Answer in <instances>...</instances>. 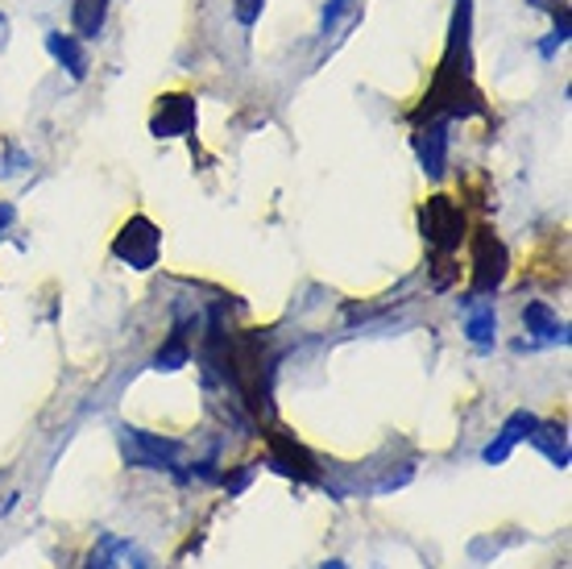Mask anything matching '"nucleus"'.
<instances>
[{"mask_svg": "<svg viewBox=\"0 0 572 569\" xmlns=\"http://www.w3.org/2000/svg\"><path fill=\"white\" fill-rule=\"evenodd\" d=\"M419 225H424L427 246H436L440 254H457L464 237V212L457 209L452 196H431L419 212Z\"/></svg>", "mask_w": 572, "mask_h": 569, "instance_id": "1", "label": "nucleus"}, {"mask_svg": "<svg viewBox=\"0 0 572 569\" xmlns=\"http://www.w3.org/2000/svg\"><path fill=\"white\" fill-rule=\"evenodd\" d=\"M158 249H162V233H158V225L146 221V216H133L130 225L116 233L112 258H121V263L133 266V270H149V266L158 263Z\"/></svg>", "mask_w": 572, "mask_h": 569, "instance_id": "2", "label": "nucleus"}, {"mask_svg": "<svg viewBox=\"0 0 572 569\" xmlns=\"http://www.w3.org/2000/svg\"><path fill=\"white\" fill-rule=\"evenodd\" d=\"M506 270H511V258H506V246L490 228H481L478 242H473V295H490L506 283Z\"/></svg>", "mask_w": 572, "mask_h": 569, "instance_id": "3", "label": "nucleus"}, {"mask_svg": "<svg viewBox=\"0 0 572 569\" xmlns=\"http://www.w3.org/2000/svg\"><path fill=\"white\" fill-rule=\"evenodd\" d=\"M121 445H125V457L142 470H175V457L183 454L179 440L154 437L146 428H121Z\"/></svg>", "mask_w": 572, "mask_h": 569, "instance_id": "4", "label": "nucleus"}, {"mask_svg": "<svg viewBox=\"0 0 572 569\" xmlns=\"http://www.w3.org/2000/svg\"><path fill=\"white\" fill-rule=\"evenodd\" d=\"M195 100L191 96H162V104H158V113L149 121V130L154 137H183V133L195 130Z\"/></svg>", "mask_w": 572, "mask_h": 569, "instance_id": "5", "label": "nucleus"}, {"mask_svg": "<svg viewBox=\"0 0 572 569\" xmlns=\"http://www.w3.org/2000/svg\"><path fill=\"white\" fill-rule=\"evenodd\" d=\"M415 150H419V163H424V171L431 179H440L448 171V121L436 116V121H427L419 137H415Z\"/></svg>", "mask_w": 572, "mask_h": 569, "instance_id": "6", "label": "nucleus"}, {"mask_svg": "<svg viewBox=\"0 0 572 569\" xmlns=\"http://www.w3.org/2000/svg\"><path fill=\"white\" fill-rule=\"evenodd\" d=\"M46 55L55 58L71 79H88V51H83V42L75 38V34L51 30V34H46Z\"/></svg>", "mask_w": 572, "mask_h": 569, "instance_id": "7", "label": "nucleus"}, {"mask_svg": "<svg viewBox=\"0 0 572 569\" xmlns=\"http://www.w3.org/2000/svg\"><path fill=\"white\" fill-rule=\"evenodd\" d=\"M531 428H536V416H531V412H515V416L502 424L498 440L481 449V461H485V466H502V461L511 457V449H515L518 440H527V433H531Z\"/></svg>", "mask_w": 572, "mask_h": 569, "instance_id": "8", "label": "nucleus"}, {"mask_svg": "<svg viewBox=\"0 0 572 569\" xmlns=\"http://www.w3.org/2000/svg\"><path fill=\"white\" fill-rule=\"evenodd\" d=\"M112 0H71V30L79 42H92L104 34Z\"/></svg>", "mask_w": 572, "mask_h": 569, "instance_id": "9", "label": "nucleus"}, {"mask_svg": "<svg viewBox=\"0 0 572 569\" xmlns=\"http://www.w3.org/2000/svg\"><path fill=\"white\" fill-rule=\"evenodd\" d=\"M464 308H469L464 337L478 345L481 354H490L494 342H498V312H494V304H473V300H464Z\"/></svg>", "mask_w": 572, "mask_h": 569, "instance_id": "10", "label": "nucleus"}, {"mask_svg": "<svg viewBox=\"0 0 572 569\" xmlns=\"http://www.w3.org/2000/svg\"><path fill=\"white\" fill-rule=\"evenodd\" d=\"M523 324H527V333H536L539 342H569V324L556 321V312L548 304H527L523 308Z\"/></svg>", "mask_w": 572, "mask_h": 569, "instance_id": "11", "label": "nucleus"}, {"mask_svg": "<svg viewBox=\"0 0 572 569\" xmlns=\"http://www.w3.org/2000/svg\"><path fill=\"white\" fill-rule=\"evenodd\" d=\"M270 445H274V457H270V466H274V470H282V475H295V478H307V482H312V478H315L312 457L303 454L295 440L274 437Z\"/></svg>", "mask_w": 572, "mask_h": 569, "instance_id": "12", "label": "nucleus"}, {"mask_svg": "<svg viewBox=\"0 0 572 569\" xmlns=\"http://www.w3.org/2000/svg\"><path fill=\"white\" fill-rule=\"evenodd\" d=\"M527 440L536 445L539 454H548L552 466H560V470L569 466V437H564V428H556V424H539L536 420V428L527 433Z\"/></svg>", "mask_w": 572, "mask_h": 569, "instance_id": "13", "label": "nucleus"}, {"mask_svg": "<svg viewBox=\"0 0 572 569\" xmlns=\"http://www.w3.org/2000/svg\"><path fill=\"white\" fill-rule=\"evenodd\" d=\"M191 361V349H187V342L175 333L162 349H158V358H154V370H179V366H187Z\"/></svg>", "mask_w": 572, "mask_h": 569, "instance_id": "14", "label": "nucleus"}, {"mask_svg": "<svg viewBox=\"0 0 572 569\" xmlns=\"http://www.w3.org/2000/svg\"><path fill=\"white\" fill-rule=\"evenodd\" d=\"M116 553H130V545H121V540H100V553L88 557V569H116Z\"/></svg>", "mask_w": 572, "mask_h": 569, "instance_id": "15", "label": "nucleus"}, {"mask_svg": "<svg viewBox=\"0 0 572 569\" xmlns=\"http://www.w3.org/2000/svg\"><path fill=\"white\" fill-rule=\"evenodd\" d=\"M25 167H30V154L9 142V146H4V163H0V179H9V175H21Z\"/></svg>", "mask_w": 572, "mask_h": 569, "instance_id": "16", "label": "nucleus"}, {"mask_svg": "<svg viewBox=\"0 0 572 569\" xmlns=\"http://www.w3.org/2000/svg\"><path fill=\"white\" fill-rule=\"evenodd\" d=\"M261 9H266V0H233V18H237L245 30H254V25H258Z\"/></svg>", "mask_w": 572, "mask_h": 569, "instance_id": "17", "label": "nucleus"}, {"mask_svg": "<svg viewBox=\"0 0 572 569\" xmlns=\"http://www.w3.org/2000/svg\"><path fill=\"white\" fill-rule=\"evenodd\" d=\"M349 9H352V0H328V9H324V18H319V34L328 38V34L336 30V21L345 18Z\"/></svg>", "mask_w": 572, "mask_h": 569, "instance_id": "18", "label": "nucleus"}, {"mask_svg": "<svg viewBox=\"0 0 572 569\" xmlns=\"http://www.w3.org/2000/svg\"><path fill=\"white\" fill-rule=\"evenodd\" d=\"M249 478H254V466H245L237 478H224V487H228V494H240L245 487H249Z\"/></svg>", "mask_w": 572, "mask_h": 569, "instance_id": "19", "label": "nucleus"}, {"mask_svg": "<svg viewBox=\"0 0 572 569\" xmlns=\"http://www.w3.org/2000/svg\"><path fill=\"white\" fill-rule=\"evenodd\" d=\"M13 221H18V209H13V204H0V233L13 225Z\"/></svg>", "mask_w": 572, "mask_h": 569, "instance_id": "20", "label": "nucleus"}, {"mask_svg": "<svg viewBox=\"0 0 572 569\" xmlns=\"http://www.w3.org/2000/svg\"><path fill=\"white\" fill-rule=\"evenodd\" d=\"M4 42H9V18L0 13V51H4Z\"/></svg>", "mask_w": 572, "mask_h": 569, "instance_id": "21", "label": "nucleus"}, {"mask_svg": "<svg viewBox=\"0 0 572 569\" xmlns=\"http://www.w3.org/2000/svg\"><path fill=\"white\" fill-rule=\"evenodd\" d=\"M324 569H349L345 561H324Z\"/></svg>", "mask_w": 572, "mask_h": 569, "instance_id": "22", "label": "nucleus"}]
</instances>
